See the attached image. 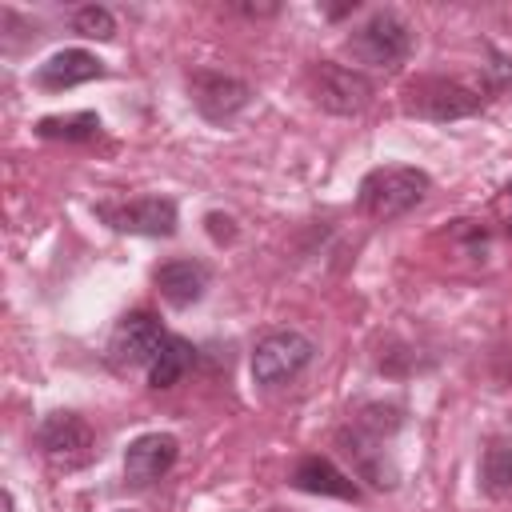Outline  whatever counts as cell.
Returning a JSON list of instances; mask_svg holds the SVG:
<instances>
[{
  "label": "cell",
  "instance_id": "cell-1",
  "mask_svg": "<svg viewBox=\"0 0 512 512\" xmlns=\"http://www.w3.org/2000/svg\"><path fill=\"white\" fill-rule=\"evenodd\" d=\"M424 196H428V176L408 164L372 168L360 180V212L372 220H396V216L412 212Z\"/></svg>",
  "mask_w": 512,
  "mask_h": 512
},
{
  "label": "cell",
  "instance_id": "cell-2",
  "mask_svg": "<svg viewBox=\"0 0 512 512\" xmlns=\"http://www.w3.org/2000/svg\"><path fill=\"white\" fill-rule=\"evenodd\" d=\"M344 48L352 52V60H360V64H368V68H396V64L408 56L412 36H408V24H404L396 12H376L372 20H364V24L348 36Z\"/></svg>",
  "mask_w": 512,
  "mask_h": 512
},
{
  "label": "cell",
  "instance_id": "cell-3",
  "mask_svg": "<svg viewBox=\"0 0 512 512\" xmlns=\"http://www.w3.org/2000/svg\"><path fill=\"white\" fill-rule=\"evenodd\" d=\"M312 356H316V344H312L304 332H292V328L268 332V336L256 344V352H252V376H256V384L276 388V384L300 376Z\"/></svg>",
  "mask_w": 512,
  "mask_h": 512
},
{
  "label": "cell",
  "instance_id": "cell-4",
  "mask_svg": "<svg viewBox=\"0 0 512 512\" xmlns=\"http://www.w3.org/2000/svg\"><path fill=\"white\" fill-rule=\"evenodd\" d=\"M164 340H168V332L160 328V320L152 312H128L112 328L108 352H112V364H120V368H148L156 360V352L164 348Z\"/></svg>",
  "mask_w": 512,
  "mask_h": 512
},
{
  "label": "cell",
  "instance_id": "cell-5",
  "mask_svg": "<svg viewBox=\"0 0 512 512\" xmlns=\"http://www.w3.org/2000/svg\"><path fill=\"white\" fill-rule=\"evenodd\" d=\"M36 444H40V452H44L52 464L76 468V464H84L88 452H92V428H88L76 412H52V416L40 420Z\"/></svg>",
  "mask_w": 512,
  "mask_h": 512
},
{
  "label": "cell",
  "instance_id": "cell-6",
  "mask_svg": "<svg viewBox=\"0 0 512 512\" xmlns=\"http://www.w3.org/2000/svg\"><path fill=\"white\" fill-rule=\"evenodd\" d=\"M116 232H136V236H172L176 232V204L160 196H140L128 204H100L96 208Z\"/></svg>",
  "mask_w": 512,
  "mask_h": 512
},
{
  "label": "cell",
  "instance_id": "cell-7",
  "mask_svg": "<svg viewBox=\"0 0 512 512\" xmlns=\"http://www.w3.org/2000/svg\"><path fill=\"white\" fill-rule=\"evenodd\" d=\"M176 456H180L176 436H168V432H144L124 452V480L132 488H148V484H156L176 464Z\"/></svg>",
  "mask_w": 512,
  "mask_h": 512
},
{
  "label": "cell",
  "instance_id": "cell-8",
  "mask_svg": "<svg viewBox=\"0 0 512 512\" xmlns=\"http://www.w3.org/2000/svg\"><path fill=\"white\" fill-rule=\"evenodd\" d=\"M408 112H420L428 120H456V116H472L480 108V96L452 84V80H420L408 88Z\"/></svg>",
  "mask_w": 512,
  "mask_h": 512
},
{
  "label": "cell",
  "instance_id": "cell-9",
  "mask_svg": "<svg viewBox=\"0 0 512 512\" xmlns=\"http://www.w3.org/2000/svg\"><path fill=\"white\" fill-rule=\"evenodd\" d=\"M312 80H316V100L328 112H360L372 96V84L356 68H344V64H320Z\"/></svg>",
  "mask_w": 512,
  "mask_h": 512
},
{
  "label": "cell",
  "instance_id": "cell-10",
  "mask_svg": "<svg viewBox=\"0 0 512 512\" xmlns=\"http://www.w3.org/2000/svg\"><path fill=\"white\" fill-rule=\"evenodd\" d=\"M192 100L208 120H224L248 104V84L220 76V72H196L192 76Z\"/></svg>",
  "mask_w": 512,
  "mask_h": 512
},
{
  "label": "cell",
  "instance_id": "cell-11",
  "mask_svg": "<svg viewBox=\"0 0 512 512\" xmlns=\"http://www.w3.org/2000/svg\"><path fill=\"white\" fill-rule=\"evenodd\" d=\"M92 76H104V60H96L92 52L84 48H64V52H52L40 68H36V84L48 88V92H60V88H72V84H84Z\"/></svg>",
  "mask_w": 512,
  "mask_h": 512
},
{
  "label": "cell",
  "instance_id": "cell-12",
  "mask_svg": "<svg viewBox=\"0 0 512 512\" xmlns=\"http://www.w3.org/2000/svg\"><path fill=\"white\" fill-rule=\"evenodd\" d=\"M152 280H156L160 296H164L172 308H188V304H196V300L204 296V288H208V268H204L200 260H168V264L156 268Z\"/></svg>",
  "mask_w": 512,
  "mask_h": 512
},
{
  "label": "cell",
  "instance_id": "cell-13",
  "mask_svg": "<svg viewBox=\"0 0 512 512\" xmlns=\"http://www.w3.org/2000/svg\"><path fill=\"white\" fill-rule=\"evenodd\" d=\"M292 484L300 492H312V496H340V500H360V488L352 484V476H344L332 460L324 456H304L296 468H292Z\"/></svg>",
  "mask_w": 512,
  "mask_h": 512
},
{
  "label": "cell",
  "instance_id": "cell-14",
  "mask_svg": "<svg viewBox=\"0 0 512 512\" xmlns=\"http://www.w3.org/2000/svg\"><path fill=\"white\" fill-rule=\"evenodd\" d=\"M188 364H192V344L180 340V336H168L164 348L156 352V360L148 364V384L152 388H172L188 372Z\"/></svg>",
  "mask_w": 512,
  "mask_h": 512
},
{
  "label": "cell",
  "instance_id": "cell-15",
  "mask_svg": "<svg viewBox=\"0 0 512 512\" xmlns=\"http://www.w3.org/2000/svg\"><path fill=\"white\" fill-rule=\"evenodd\" d=\"M480 480H484V492H488V496L512 492V436H496V440L484 448Z\"/></svg>",
  "mask_w": 512,
  "mask_h": 512
},
{
  "label": "cell",
  "instance_id": "cell-16",
  "mask_svg": "<svg viewBox=\"0 0 512 512\" xmlns=\"http://www.w3.org/2000/svg\"><path fill=\"white\" fill-rule=\"evenodd\" d=\"M44 140H96L100 136V116L96 112H76V116H44L36 124Z\"/></svg>",
  "mask_w": 512,
  "mask_h": 512
},
{
  "label": "cell",
  "instance_id": "cell-17",
  "mask_svg": "<svg viewBox=\"0 0 512 512\" xmlns=\"http://www.w3.org/2000/svg\"><path fill=\"white\" fill-rule=\"evenodd\" d=\"M72 28H76L80 36H92V40H112V36H116V20H112V12L100 8V4H84V8H76Z\"/></svg>",
  "mask_w": 512,
  "mask_h": 512
},
{
  "label": "cell",
  "instance_id": "cell-18",
  "mask_svg": "<svg viewBox=\"0 0 512 512\" xmlns=\"http://www.w3.org/2000/svg\"><path fill=\"white\" fill-rule=\"evenodd\" d=\"M508 196H512V180H508Z\"/></svg>",
  "mask_w": 512,
  "mask_h": 512
}]
</instances>
